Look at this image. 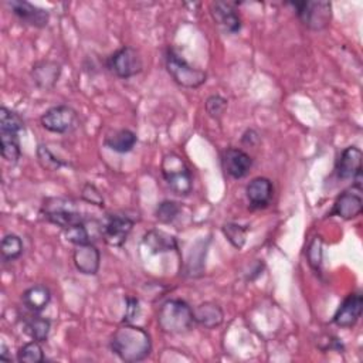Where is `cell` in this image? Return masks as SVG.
<instances>
[{"label": "cell", "mask_w": 363, "mask_h": 363, "mask_svg": "<svg viewBox=\"0 0 363 363\" xmlns=\"http://www.w3.org/2000/svg\"><path fill=\"white\" fill-rule=\"evenodd\" d=\"M6 4L21 24L35 28H44L50 21V13L45 9L31 4L30 1L10 0Z\"/></svg>", "instance_id": "cell-11"}, {"label": "cell", "mask_w": 363, "mask_h": 363, "mask_svg": "<svg viewBox=\"0 0 363 363\" xmlns=\"http://www.w3.org/2000/svg\"><path fill=\"white\" fill-rule=\"evenodd\" d=\"M274 196V186L268 177H254L245 186V197L251 208H265Z\"/></svg>", "instance_id": "cell-17"}, {"label": "cell", "mask_w": 363, "mask_h": 363, "mask_svg": "<svg viewBox=\"0 0 363 363\" xmlns=\"http://www.w3.org/2000/svg\"><path fill=\"white\" fill-rule=\"evenodd\" d=\"M133 225L135 221L130 217L122 213H112L106 214V217L104 218L99 227V233L102 235V240L108 245L121 247L128 240L129 234L133 230Z\"/></svg>", "instance_id": "cell-10"}, {"label": "cell", "mask_w": 363, "mask_h": 363, "mask_svg": "<svg viewBox=\"0 0 363 363\" xmlns=\"http://www.w3.org/2000/svg\"><path fill=\"white\" fill-rule=\"evenodd\" d=\"M363 298L360 292L349 294L335 312L332 322L339 328H352L362 315Z\"/></svg>", "instance_id": "cell-14"}, {"label": "cell", "mask_w": 363, "mask_h": 363, "mask_svg": "<svg viewBox=\"0 0 363 363\" xmlns=\"http://www.w3.org/2000/svg\"><path fill=\"white\" fill-rule=\"evenodd\" d=\"M72 261L75 268L85 275H95L101 265V252L94 244L75 245L72 252Z\"/></svg>", "instance_id": "cell-18"}, {"label": "cell", "mask_w": 363, "mask_h": 363, "mask_svg": "<svg viewBox=\"0 0 363 363\" xmlns=\"http://www.w3.org/2000/svg\"><path fill=\"white\" fill-rule=\"evenodd\" d=\"M108 69L118 78L128 79L143 69V61L139 51L130 45H123L106 58Z\"/></svg>", "instance_id": "cell-8"}, {"label": "cell", "mask_w": 363, "mask_h": 363, "mask_svg": "<svg viewBox=\"0 0 363 363\" xmlns=\"http://www.w3.org/2000/svg\"><path fill=\"white\" fill-rule=\"evenodd\" d=\"M162 176L169 189L177 196H187L193 189V179L189 166L177 153H167L160 164Z\"/></svg>", "instance_id": "cell-5"}, {"label": "cell", "mask_w": 363, "mask_h": 363, "mask_svg": "<svg viewBox=\"0 0 363 363\" xmlns=\"http://www.w3.org/2000/svg\"><path fill=\"white\" fill-rule=\"evenodd\" d=\"M143 242L150 248L152 252H166L177 248L176 238L160 230H150L145 234Z\"/></svg>", "instance_id": "cell-23"}, {"label": "cell", "mask_w": 363, "mask_h": 363, "mask_svg": "<svg viewBox=\"0 0 363 363\" xmlns=\"http://www.w3.org/2000/svg\"><path fill=\"white\" fill-rule=\"evenodd\" d=\"M164 65L172 79L184 88H199L207 79V74L190 65L174 48H167L164 52Z\"/></svg>", "instance_id": "cell-6"}, {"label": "cell", "mask_w": 363, "mask_h": 363, "mask_svg": "<svg viewBox=\"0 0 363 363\" xmlns=\"http://www.w3.org/2000/svg\"><path fill=\"white\" fill-rule=\"evenodd\" d=\"M241 140L244 143H248V145H255L259 140V136H258V133L254 129H247L245 133L242 135Z\"/></svg>", "instance_id": "cell-35"}, {"label": "cell", "mask_w": 363, "mask_h": 363, "mask_svg": "<svg viewBox=\"0 0 363 363\" xmlns=\"http://www.w3.org/2000/svg\"><path fill=\"white\" fill-rule=\"evenodd\" d=\"M139 313V301L136 298H128L126 299V313H125V322L129 323L132 319H135Z\"/></svg>", "instance_id": "cell-34"}, {"label": "cell", "mask_w": 363, "mask_h": 363, "mask_svg": "<svg viewBox=\"0 0 363 363\" xmlns=\"http://www.w3.org/2000/svg\"><path fill=\"white\" fill-rule=\"evenodd\" d=\"M0 359L11 360V356L9 354V349H7V346L4 343H1V346H0Z\"/></svg>", "instance_id": "cell-36"}, {"label": "cell", "mask_w": 363, "mask_h": 363, "mask_svg": "<svg viewBox=\"0 0 363 363\" xmlns=\"http://www.w3.org/2000/svg\"><path fill=\"white\" fill-rule=\"evenodd\" d=\"M65 233V238L72 242L74 245H84V244H89L91 238H89V233L85 227V221L78 223L67 230H64Z\"/></svg>", "instance_id": "cell-30"}, {"label": "cell", "mask_w": 363, "mask_h": 363, "mask_svg": "<svg viewBox=\"0 0 363 363\" xmlns=\"http://www.w3.org/2000/svg\"><path fill=\"white\" fill-rule=\"evenodd\" d=\"M335 174L339 180H353L360 183L362 177V150L356 146H347L342 150L335 164Z\"/></svg>", "instance_id": "cell-12"}, {"label": "cell", "mask_w": 363, "mask_h": 363, "mask_svg": "<svg viewBox=\"0 0 363 363\" xmlns=\"http://www.w3.org/2000/svg\"><path fill=\"white\" fill-rule=\"evenodd\" d=\"M221 164L224 172L238 180L245 177L252 167V157L238 147H227L221 155Z\"/></svg>", "instance_id": "cell-13"}, {"label": "cell", "mask_w": 363, "mask_h": 363, "mask_svg": "<svg viewBox=\"0 0 363 363\" xmlns=\"http://www.w3.org/2000/svg\"><path fill=\"white\" fill-rule=\"evenodd\" d=\"M21 301H23V305L28 311L38 313L43 309H45L48 306V303L51 302V291L45 285L37 284V285L27 288L21 294Z\"/></svg>", "instance_id": "cell-21"}, {"label": "cell", "mask_w": 363, "mask_h": 363, "mask_svg": "<svg viewBox=\"0 0 363 363\" xmlns=\"http://www.w3.org/2000/svg\"><path fill=\"white\" fill-rule=\"evenodd\" d=\"M227 109V99L223 98L221 95H211L206 101V112L214 118L220 119Z\"/></svg>", "instance_id": "cell-32"}, {"label": "cell", "mask_w": 363, "mask_h": 363, "mask_svg": "<svg viewBox=\"0 0 363 363\" xmlns=\"http://www.w3.org/2000/svg\"><path fill=\"white\" fill-rule=\"evenodd\" d=\"M210 13L217 26L225 33L235 34L241 30V17L231 3L214 1L210 6Z\"/></svg>", "instance_id": "cell-16"}, {"label": "cell", "mask_w": 363, "mask_h": 363, "mask_svg": "<svg viewBox=\"0 0 363 363\" xmlns=\"http://www.w3.org/2000/svg\"><path fill=\"white\" fill-rule=\"evenodd\" d=\"M306 258L309 265L315 269V271H320L322 268V259H323V251H322V238L320 237H315L308 250H306Z\"/></svg>", "instance_id": "cell-31"}, {"label": "cell", "mask_w": 363, "mask_h": 363, "mask_svg": "<svg viewBox=\"0 0 363 363\" xmlns=\"http://www.w3.org/2000/svg\"><path fill=\"white\" fill-rule=\"evenodd\" d=\"M299 21L309 30L320 31L330 24L332 4L329 1H294L289 3Z\"/></svg>", "instance_id": "cell-7"}, {"label": "cell", "mask_w": 363, "mask_h": 363, "mask_svg": "<svg viewBox=\"0 0 363 363\" xmlns=\"http://www.w3.org/2000/svg\"><path fill=\"white\" fill-rule=\"evenodd\" d=\"M24 251V245L21 238L17 234H6L1 238L0 244V252H1V259L3 262H11L16 261L21 257Z\"/></svg>", "instance_id": "cell-25"}, {"label": "cell", "mask_w": 363, "mask_h": 363, "mask_svg": "<svg viewBox=\"0 0 363 363\" xmlns=\"http://www.w3.org/2000/svg\"><path fill=\"white\" fill-rule=\"evenodd\" d=\"M17 360L21 363H41L45 360L44 350L37 340H31L24 343L17 350Z\"/></svg>", "instance_id": "cell-26"}, {"label": "cell", "mask_w": 363, "mask_h": 363, "mask_svg": "<svg viewBox=\"0 0 363 363\" xmlns=\"http://www.w3.org/2000/svg\"><path fill=\"white\" fill-rule=\"evenodd\" d=\"M193 309L183 299H169L157 312V325L164 333H184L193 326Z\"/></svg>", "instance_id": "cell-3"}, {"label": "cell", "mask_w": 363, "mask_h": 363, "mask_svg": "<svg viewBox=\"0 0 363 363\" xmlns=\"http://www.w3.org/2000/svg\"><path fill=\"white\" fill-rule=\"evenodd\" d=\"M362 208L363 200L360 196V190L353 191L352 189H349L337 196L329 216H336L343 220H352L360 216Z\"/></svg>", "instance_id": "cell-15"}, {"label": "cell", "mask_w": 363, "mask_h": 363, "mask_svg": "<svg viewBox=\"0 0 363 363\" xmlns=\"http://www.w3.org/2000/svg\"><path fill=\"white\" fill-rule=\"evenodd\" d=\"M61 74V65L55 61L43 60L33 65L31 68V78L34 84L44 91L54 88Z\"/></svg>", "instance_id": "cell-19"}, {"label": "cell", "mask_w": 363, "mask_h": 363, "mask_svg": "<svg viewBox=\"0 0 363 363\" xmlns=\"http://www.w3.org/2000/svg\"><path fill=\"white\" fill-rule=\"evenodd\" d=\"M194 322L206 329H216L223 323L224 312L214 302H203L193 309Z\"/></svg>", "instance_id": "cell-20"}, {"label": "cell", "mask_w": 363, "mask_h": 363, "mask_svg": "<svg viewBox=\"0 0 363 363\" xmlns=\"http://www.w3.org/2000/svg\"><path fill=\"white\" fill-rule=\"evenodd\" d=\"M81 197L84 201L98 206V207H104V197L101 194V191L91 183H85L81 189Z\"/></svg>", "instance_id": "cell-33"}, {"label": "cell", "mask_w": 363, "mask_h": 363, "mask_svg": "<svg viewBox=\"0 0 363 363\" xmlns=\"http://www.w3.org/2000/svg\"><path fill=\"white\" fill-rule=\"evenodd\" d=\"M51 330V320L48 318L33 315L24 322V332L37 342H45Z\"/></svg>", "instance_id": "cell-24"}, {"label": "cell", "mask_w": 363, "mask_h": 363, "mask_svg": "<svg viewBox=\"0 0 363 363\" xmlns=\"http://www.w3.org/2000/svg\"><path fill=\"white\" fill-rule=\"evenodd\" d=\"M40 123L48 132L64 135L72 132L78 126L79 121L77 111L71 106L55 105L41 115Z\"/></svg>", "instance_id": "cell-9"}, {"label": "cell", "mask_w": 363, "mask_h": 363, "mask_svg": "<svg viewBox=\"0 0 363 363\" xmlns=\"http://www.w3.org/2000/svg\"><path fill=\"white\" fill-rule=\"evenodd\" d=\"M40 214L45 221H48L62 230H67L78 223L85 221L81 211L78 210L75 201H72L71 199H65V197L45 199L43 201Z\"/></svg>", "instance_id": "cell-4"}, {"label": "cell", "mask_w": 363, "mask_h": 363, "mask_svg": "<svg viewBox=\"0 0 363 363\" xmlns=\"http://www.w3.org/2000/svg\"><path fill=\"white\" fill-rule=\"evenodd\" d=\"M109 347L121 360L135 363L150 354L152 339L143 328L125 323L112 333Z\"/></svg>", "instance_id": "cell-1"}, {"label": "cell", "mask_w": 363, "mask_h": 363, "mask_svg": "<svg viewBox=\"0 0 363 363\" xmlns=\"http://www.w3.org/2000/svg\"><path fill=\"white\" fill-rule=\"evenodd\" d=\"M37 160L40 163V166L44 169V170H48V172H55V170H60L65 163L58 157L55 156L50 149L48 146L45 145H38L37 146Z\"/></svg>", "instance_id": "cell-28"}, {"label": "cell", "mask_w": 363, "mask_h": 363, "mask_svg": "<svg viewBox=\"0 0 363 363\" xmlns=\"http://www.w3.org/2000/svg\"><path fill=\"white\" fill-rule=\"evenodd\" d=\"M180 213V206L179 203L173 200H163L157 204L156 207V218L163 223V224H170L174 221V218Z\"/></svg>", "instance_id": "cell-29"}, {"label": "cell", "mask_w": 363, "mask_h": 363, "mask_svg": "<svg viewBox=\"0 0 363 363\" xmlns=\"http://www.w3.org/2000/svg\"><path fill=\"white\" fill-rule=\"evenodd\" d=\"M138 142V136L130 129H118L112 133L106 135L104 143L106 147L116 153H128L130 152Z\"/></svg>", "instance_id": "cell-22"}, {"label": "cell", "mask_w": 363, "mask_h": 363, "mask_svg": "<svg viewBox=\"0 0 363 363\" xmlns=\"http://www.w3.org/2000/svg\"><path fill=\"white\" fill-rule=\"evenodd\" d=\"M221 231H223L224 237L231 242L233 247H235L237 250H241L244 247L245 240H247L248 227L240 225L237 223H225L221 227Z\"/></svg>", "instance_id": "cell-27"}, {"label": "cell", "mask_w": 363, "mask_h": 363, "mask_svg": "<svg viewBox=\"0 0 363 363\" xmlns=\"http://www.w3.org/2000/svg\"><path fill=\"white\" fill-rule=\"evenodd\" d=\"M24 129L23 118L7 106L0 108V149L6 162L16 164L21 156L20 132Z\"/></svg>", "instance_id": "cell-2"}]
</instances>
